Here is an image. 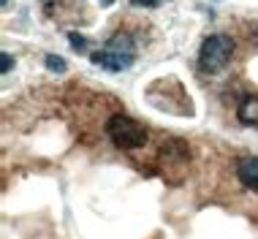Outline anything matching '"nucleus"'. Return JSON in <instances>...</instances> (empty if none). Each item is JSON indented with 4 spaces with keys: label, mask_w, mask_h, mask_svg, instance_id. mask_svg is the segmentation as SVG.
<instances>
[{
    "label": "nucleus",
    "mask_w": 258,
    "mask_h": 239,
    "mask_svg": "<svg viewBox=\"0 0 258 239\" xmlns=\"http://www.w3.org/2000/svg\"><path fill=\"white\" fill-rule=\"evenodd\" d=\"M93 66H101L106 71H128L136 63V44L128 33H117L106 41V46L90 54Z\"/></svg>",
    "instance_id": "nucleus-1"
},
{
    "label": "nucleus",
    "mask_w": 258,
    "mask_h": 239,
    "mask_svg": "<svg viewBox=\"0 0 258 239\" xmlns=\"http://www.w3.org/2000/svg\"><path fill=\"white\" fill-rule=\"evenodd\" d=\"M106 133L114 142L117 150H139V147L147 144V131L142 123H136L128 114H111L106 123Z\"/></svg>",
    "instance_id": "nucleus-2"
},
{
    "label": "nucleus",
    "mask_w": 258,
    "mask_h": 239,
    "mask_svg": "<svg viewBox=\"0 0 258 239\" xmlns=\"http://www.w3.org/2000/svg\"><path fill=\"white\" fill-rule=\"evenodd\" d=\"M234 57V41L223 33L209 36L199 49V66L204 74H220Z\"/></svg>",
    "instance_id": "nucleus-3"
},
{
    "label": "nucleus",
    "mask_w": 258,
    "mask_h": 239,
    "mask_svg": "<svg viewBox=\"0 0 258 239\" xmlns=\"http://www.w3.org/2000/svg\"><path fill=\"white\" fill-rule=\"evenodd\" d=\"M236 177H239V182L247 191H258V158L255 155L239 158V163H236Z\"/></svg>",
    "instance_id": "nucleus-4"
},
{
    "label": "nucleus",
    "mask_w": 258,
    "mask_h": 239,
    "mask_svg": "<svg viewBox=\"0 0 258 239\" xmlns=\"http://www.w3.org/2000/svg\"><path fill=\"white\" fill-rule=\"evenodd\" d=\"M236 117H239V123L247 125V128H258V95L245 98V101L239 103V109H236Z\"/></svg>",
    "instance_id": "nucleus-5"
},
{
    "label": "nucleus",
    "mask_w": 258,
    "mask_h": 239,
    "mask_svg": "<svg viewBox=\"0 0 258 239\" xmlns=\"http://www.w3.org/2000/svg\"><path fill=\"white\" fill-rule=\"evenodd\" d=\"M44 63H46V68H49V71H54V74H62V71H66V60L57 57V54H46Z\"/></svg>",
    "instance_id": "nucleus-6"
},
{
    "label": "nucleus",
    "mask_w": 258,
    "mask_h": 239,
    "mask_svg": "<svg viewBox=\"0 0 258 239\" xmlns=\"http://www.w3.org/2000/svg\"><path fill=\"white\" fill-rule=\"evenodd\" d=\"M68 41H71V46L76 49V52H87V41L82 36H76V33H68Z\"/></svg>",
    "instance_id": "nucleus-7"
},
{
    "label": "nucleus",
    "mask_w": 258,
    "mask_h": 239,
    "mask_svg": "<svg viewBox=\"0 0 258 239\" xmlns=\"http://www.w3.org/2000/svg\"><path fill=\"white\" fill-rule=\"evenodd\" d=\"M11 68H14V57H11L9 52H3V54H0V71H3V74H9Z\"/></svg>",
    "instance_id": "nucleus-8"
},
{
    "label": "nucleus",
    "mask_w": 258,
    "mask_h": 239,
    "mask_svg": "<svg viewBox=\"0 0 258 239\" xmlns=\"http://www.w3.org/2000/svg\"><path fill=\"white\" fill-rule=\"evenodd\" d=\"M134 3H136V6H158L160 0H134Z\"/></svg>",
    "instance_id": "nucleus-9"
},
{
    "label": "nucleus",
    "mask_w": 258,
    "mask_h": 239,
    "mask_svg": "<svg viewBox=\"0 0 258 239\" xmlns=\"http://www.w3.org/2000/svg\"><path fill=\"white\" fill-rule=\"evenodd\" d=\"M98 3L103 6V9H109V6H111V3H114V0H98Z\"/></svg>",
    "instance_id": "nucleus-10"
}]
</instances>
